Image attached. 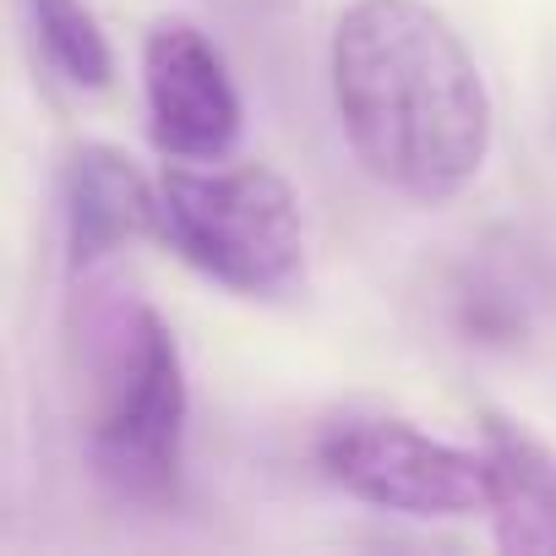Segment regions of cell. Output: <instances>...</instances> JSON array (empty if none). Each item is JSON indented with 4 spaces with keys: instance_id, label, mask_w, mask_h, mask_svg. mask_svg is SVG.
<instances>
[{
    "instance_id": "3",
    "label": "cell",
    "mask_w": 556,
    "mask_h": 556,
    "mask_svg": "<svg viewBox=\"0 0 556 556\" xmlns=\"http://www.w3.org/2000/svg\"><path fill=\"white\" fill-rule=\"evenodd\" d=\"M159 235L240 295L285 290L306 256L301 202L267 164H169L159 180Z\"/></svg>"
},
{
    "instance_id": "4",
    "label": "cell",
    "mask_w": 556,
    "mask_h": 556,
    "mask_svg": "<svg viewBox=\"0 0 556 556\" xmlns=\"http://www.w3.org/2000/svg\"><path fill=\"white\" fill-rule=\"evenodd\" d=\"M317 458L333 485L388 513L458 518L485 507V458L437 442L404 420L344 415L317 437Z\"/></svg>"
},
{
    "instance_id": "8",
    "label": "cell",
    "mask_w": 556,
    "mask_h": 556,
    "mask_svg": "<svg viewBox=\"0 0 556 556\" xmlns=\"http://www.w3.org/2000/svg\"><path fill=\"white\" fill-rule=\"evenodd\" d=\"M28 17H34V34H39V50L45 61L72 83V88H110L115 77V55H110V39L99 34L93 12L83 0H28Z\"/></svg>"
},
{
    "instance_id": "6",
    "label": "cell",
    "mask_w": 556,
    "mask_h": 556,
    "mask_svg": "<svg viewBox=\"0 0 556 556\" xmlns=\"http://www.w3.org/2000/svg\"><path fill=\"white\" fill-rule=\"evenodd\" d=\"M485 507L496 545L518 556H556V458L513 420H485Z\"/></svg>"
},
{
    "instance_id": "5",
    "label": "cell",
    "mask_w": 556,
    "mask_h": 556,
    "mask_svg": "<svg viewBox=\"0 0 556 556\" xmlns=\"http://www.w3.org/2000/svg\"><path fill=\"white\" fill-rule=\"evenodd\" d=\"M153 142L180 164H218L240 137V93L229 66L191 23H159L142 50Z\"/></svg>"
},
{
    "instance_id": "2",
    "label": "cell",
    "mask_w": 556,
    "mask_h": 556,
    "mask_svg": "<svg viewBox=\"0 0 556 556\" xmlns=\"http://www.w3.org/2000/svg\"><path fill=\"white\" fill-rule=\"evenodd\" d=\"M93 469L126 502H164L180 480L186 371L175 333L142 301L93 323Z\"/></svg>"
},
{
    "instance_id": "1",
    "label": "cell",
    "mask_w": 556,
    "mask_h": 556,
    "mask_svg": "<svg viewBox=\"0 0 556 556\" xmlns=\"http://www.w3.org/2000/svg\"><path fill=\"white\" fill-rule=\"evenodd\" d=\"M333 99L371 180L409 202L458 197L491 153V93L426 0H355L333 34Z\"/></svg>"
},
{
    "instance_id": "7",
    "label": "cell",
    "mask_w": 556,
    "mask_h": 556,
    "mask_svg": "<svg viewBox=\"0 0 556 556\" xmlns=\"http://www.w3.org/2000/svg\"><path fill=\"white\" fill-rule=\"evenodd\" d=\"M72 262L88 267L115 245L159 229V186H148L115 148H83L66 169Z\"/></svg>"
}]
</instances>
